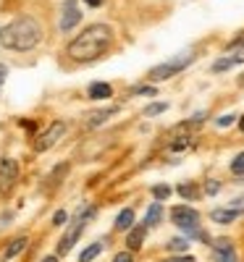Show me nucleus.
Here are the masks:
<instances>
[{"mask_svg": "<svg viewBox=\"0 0 244 262\" xmlns=\"http://www.w3.org/2000/svg\"><path fill=\"white\" fill-rule=\"evenodd\" d=\"M111 45V29L105 24H92L87 26L79 37H74L68 42V55L79 63H87V60L100 58Z\"/></svg>", "mask_w": 244, "mask_h": 262, "instance_id": "f257e3e1", "label": "nucleus"}, {"mask_svg": "<svg viewBox=\"0 0 244 262\" xmlns=\"http://www.w3.org/2000/svg\"><path fill=\"white\" fill-rule=\"evenodd\" d=\"M42 40V29L32 16H19L0 29V45L8 50H32Z\"/></svg>", "mask_w": 244, "mask_h": 262, "instance_id": "f03ea898", "label": "nucleus"}, {"mask_svg": "<svg viewBox=\"0 0 244 262\" xmlns=\"http://www.w3.org/2000/svg\"><path fill=\"white\" fill-rule=\"evenodd\" d=\"M171 220L173 226H179L181 231H187L189 236H202V234H197V223H200V212L187 207V205H181V207H173L171 212ZM205 239V236H202Z\"/></svg>", "mask_w": 244, "mask_h": 262, "instance_id": "7ed1b4c3", "label": "nucleus"}, {"mask_svg": "<svg viewBox=\"0 0 244 262\" xmlns=\"http://www.w3.org/2000/svg\"><path fill=\"white\" fill-rule=\"evenodd\" d=\"M192 63V53H181L176 55L173 60H168V63H163V66H155L150 71V79L152 82H163V79H171L173 73H179L181 68H187Z\"/></svg>", "mask_w": 244, "mask_h": 262, "instance_id": "20e7f679", "label": "nucleus"}, {"mask_svg": "<svg viewBox=\"0 0 244 262\" xmlns=\"http://www.w3.org/2000/svg\"><path fill=\"white\" fill-rule=\"evenodd\" d=\"M16 181H19V163L6 158L3 163H0V194L8 197Z\"/></svg>", "mask_w": 244, "mask_h": 262, "instance_id": "39448f33", "label": "nucleus"}, {"mask_svg": "<svg viewBox=\"0 0 244 262\" xmlns=\"http://www.w3.org/2000/svg\"><path fill=\"white\" fill-rule=\"evenodd\" d=\"M89 215H92V210H87L84 215H82V212L76 215V220H74V223L68 226V231H66L63 241L58 244V252H60V254H68V249H71V246L76 244V239L82 236V228H84V218H89Z\"/></svg>", "mask_w": 244, "mask_h": 262, "instance_id": "423d86ee", "label": "nucleus"}, {"mask_svg": "<svg viewBox=\"0 0 244 262\" xmlns=\"http://www.w3.org/2000/svg\"><path fill=\"white\" fill-rule=\"evenodd\" d=\"M63 134H66V123H63V121H55L42 136H37L34 149H37V152H48L50 147H55V142H60V136H63Z\"/></svg>", "mask_w": 244, "mask_h": 262, "instance_id": "0eeeda50", "label": "nucleus"}, {"mask_svg": "<svg viewBox=\"0 0 244 262\" xmlns=\"http://www.w3.org/2000/svg\"><path fill=\"white\" fill-rule=\"evenodd\" d=\"M79 21H82V13H79L76 0H66V3L60 6V29H63V32H71Z\"/></svg>", "mask_w": 244, "mask_h": 262, "instance_id": "6e6552de", "label": "nucleus"}, {"mask_svg": "<svg viewBox=\"0 0 244 262\" xmlns=\"http://www.w3.org/2000/svg\"><path fill=\"white\" fill-rule=\"evenodd\" d=\"M236 63H244V42H236L234 48L223 55V60H218V63L213 66V71H226V68H231Z\"/></svg>", "mask_w": 244, "mask_h": 262, "instance_id": "1a4fd4ad", "label": "nucleus"}, {"mask_svg": "<svg viewBox=\"0 0 244 262\" xmlns=\"http://www.w3.org/2000/svg\"><path fill=\"white\" fill-rule=\"evenodd\" d=\"M145 236H147V226H136V228H131L129 231V236H126V246L134 252V249H140L142 246V241H145Z\"/></svg>", "mask_w": 244, "mask_h": 262, "instance_id": "9d476101", "label": "nucleus"}, {"mask_svg": "<svg viewBox=\"0 0 244 262\" xmlns=\"http://www.w3.org/2000/svg\"><path fill=\"white\" fill-rule=\"evenodd\" d=\"M113 113H116L113 107H108V110H95V113H87V118H84V126H87V129H95V126H100V123H105V121H108Z\"/></svg>", "mask_w": 244, "mask_h": 262, "instance_id": "9b49d317", "label": "nucleus"}, {"mask_svg": "<svg viewBox=\"0 0 244 262\" xmlns=\"http://www.w3.org/2000/svg\"><path fill=\"white\" fill-rule=\"evenodd\" d=\"M111 95H113L111 84H102V82H97V84H92V87H89V97H92V100H108Z\"/></svg>", "mask_w": 244, "mask_h": 262, "instance_id": "f8f14e48", "label": "nucleus"}, {"mask_svg": "<svg viewBox=\"0 0 244 262\" xmlns=\"http://www.w3.org/2000/svg\"><path fill=\"white\" fill-rule=\"evenodd\" d=\"M239 210H213L210 212V218L216 220V223H231V220H236L239 218Z\"/></svg>", "mask_w": 244, "mask_h": 262, "instance_id": "ddd939ff", "label": "nucleus"}, {"mask_svg": "<svg viewBox=\"0 0 244 262\" xmlns=\"http://www.w3.org/2000/svg\"><path fill=\"white\" fill-rule=\"evenodd\" d=\"M131 223H134V210H124L116 218V231H129Z\"/></svg>", "mask_w": 244, "mask_h": 262, "instance_id": "4468645a", "label": "nucleus"}, {"mask_svg": "<svg viewBox=\"0 0 244 262\" xmlns=\"http://www.w3.org/2000/svg\"><path fill=\"white\" fill-rule=\"evenodd\" d=\"M160 218H163V210H160V205H152V207L147 210L145 226H158V223H160Z\"/></svg>", "mask_w": 244, "mask_h": 262, "instance_id": "2eb2a0df", "label": "nucleus"}, {"mask_svg": "<svg viewBox=\"0 0 244 262\" xmlns=\"http://www.w3.org/2000/svg\"><path fill=\"white\" fill-rule=\"evenodd\" d=\"M100 252H102V246H100V244H89L87 249L79 254V262H92V259L100 254Z\"/></svg>", "mask_w": 244, "mask_h": 262, "instance_id": "dca6fc26", "label": "nucleus"}, {"mask_svg": "<svg viewBox=\"0 0 244 262\" xmlns=\"http://www.w3.org/2000/svg\"><path fill=\"white\" fill-rule=\"evenodd\" d=\"M24 246H26V239H16V241H11V244H8V249H6V259H11V257H16L19 252H24Z\"/></svg>", "mask_w": 244, "mask_h": 262, "instance_id": "f3484780", "label": "nucleus"}, {"mask_svg": "<svg viewBox=\"0 0 244 262\" xmlns=\"http://www.w3.org/2000/svg\"><path fill=\"white\" fill-rule=\"evenodd\" d=\"M231 173H234V176H244V152L234 158V163H231Z\"/></svg>", "mask_w": 244, "mask_h": 262, "instance_id": "a211bd4d", "label": "nucleus"}, {"mask_svg": "<svg viewBox=\"0 0 244 262\" xmlns=\"http://www.w3.org/2000/svg\"><path fill=\"white\" fill-rule=\"evenodd\" d=\"M216 262H236V252H234V249L216 252Z\"/></svg>", "mask_w": 244, "mask_h": 262, "instance_id": "6ab92c4d", "label": "nucleus"}, {"mask_svg": "<svg viewBox=\"0 0 244 262\" xmlns=\"http://www.w3.org/2000/svg\"><path fill=\"white\" fill-rule=\"evenodd\" d=\"M152 194H155V199H168V197H171V186H163V183H158V186H152Z\"/></svg>", "mask_w": 244, "mask_h": 262, "instance_id": "aec40b11", "label": "nucleus"}, {"mask_svg": "<svg viewBox=\"0 0 244 262\" xmlns=\"http://www.w3.org/2000/svg\"><path fill=\"white\" fill-rule=\"evenodd\" d=\"M163 110H165V102H155V105H147L145 107V116H158Z\"/></svg>", "mask_w": 244, "mask_h": 262, "instance_id": "412c9836", "label": "nucleus"}, {"mask_svg": "<svg viewBox=\"0 0 244 262\" xmlns=\"http://www.w3.org/2000/svg\"><path fill=\"white\" fill-rule=\"evenodd\" d=\"M168 249H171V252H184V249H187V241H184V239H171V241H168Z\"/></svg>", "mask_w": 244, "mask_h": 262, "instance_id": "4be33fe9", "label": "nucleus"}, {"mask_svg": "<svg viewBox=\"0 0 244 262\" xmlns=\"http://www.w3.org/2000/svg\"><path fill=\"white\" fill-rule=\"evenodd\" d=\"M179 194L181 197H197V192H194V186H192V183H181V186H179Z\"/></svg>", "mask_w": 244, "mask_h": 262, "instance_id": "5701e85b", "label": "nucleus"}, {"mask_svg": "<svg viewBox=\"0 0 244 262\" xmlns=\"http://www.w3.org/2000/svg\"><path fill=\"white\" fill-rule=\"evenodd\" d=\"M223 249H234L228 239H216V252H223Z\"/></svg>", "mask_w": 244, "mask_h": 262, "instance_id": "b1692460", "label": "nucleus"}, {"mask_svg": "<svg viewBox=\"0 0 244 262\" xmlns=\"http://www.w3.org/2000/svg\"><path fill=\"white\" fill-rule=\"evenodd\" d=\"M66 218H68V215H66L63 210H58V212L53 215V223H55V226H63V223H66Z\"/></svg>", "mask_w": 244, "mask_h": 262, "instance_id": "393cba45", "label": "nucleus"}, {"mask_svg": "<svg viewBox=\"0 0 244 262\" xmlns=\"http://www.w3.org/2000/svg\"><path fill=\"white\" fill-rule=\"evenodd\" d=\"M205 192H207V194H218V192H221V183H218V181H207Z\"/></svg>", "mask_w": 244, "mask_h": 262, "instance_id": "a878e982", "label": "nucleus"}, {"mask_svg": "<svg viewBox=\"0 0 244 262\" xmlns=\"http://www.w3.org/2000/svg\"><path fill=\"white\" fill-rule=\"evenodd\" d=\"M231 123H234V116H223V118H218V126H221V129L231 126Z\"/></svg>", "mask_w": 244, "mask_h": 262, "instance_id": "bb28decb", "label": "nucleus"}, {"mask_svg": "<svg viewBox=\"0 0 244 262\" xmlns=\"http://www.w3.org/2000/svg\"><path fill=\"white\" fill-rule=\"evenodd\" d=\"M113 262H131V254H129V252H118Z\"/></svg>", "mask_w": 244, "mask_h": 262, "instance_id": "cd10ccee", "label": "nucleus"}, {"mask_svg": "<svg viewBox=\"0 0 244 262\" xmlns=\"http://www.w3.org/2000/svg\"><path fill=\"white\" fill-rule=\"evenodd\" d=\"M136 95H155V87H140Z\"/></svg>", "mask_w": 244, "mask_h": 262, "instance_id": "c85d7f7f", "label": "nucleus"}, {"mask_svg": "<svg viewBox=\"0 0 244 262\" xmlns=\"http://www.w3.org/2000/svg\"><path fill=\"white\" fill-rule=\"evenodd\" d=\"M165 262H194V257L184 254V257H173V259H165Z\"/></svg>", "mask_w": 244, "mask_h": 262, "instance_id": "c756f323", "label": "nucleus"}, {"mask_svg": "<svg viewBox=\"0 0 244 262\" xmlns=\"http://www.w3.org/2000/svg\"><path fill=\"white\" fill-rule=\"evenodd\" d=\"M6 73H8V68H6L3 63H0V84H3V82H6Z\"/></svg>", "mask_w": 244, "mask_h": 262, "instance_id": "7c9ffc66", "label": "nucleus"}, {"mask_svg": "<svg viewBox=\"0 0 244 262\" xmlns=\"http://www.w3.org/2000/svg\"><path fill=\"white\" fill-rule=\"evenodd\" d=\"M84 3H87V6H92V8H97V6L102 3V0H84Z\"/></svg>", "mask_w": 244, "mask_h": 262, "instance_id": "2f4dec72", "label": "nucleus"}, {"mask_svg": "<svg viewBox=\"0 0 244 262\" xmlns=\"http://www.w3.org/2000/svg\"><path fill=\"white\" fill-rule=\"evenodd\" d=\"M42 262H58V257H45Z\"/></svg>", "mask_w": 244, "mask_h": 262, "instance_id": "473e14b6", "label": "nucleus"}, {"mask_svg": "<svg viewBox=\"0 0 244 262\" xmlns=\"http://www.w3.org/2000/svg\"><path fill=\"white\" fill-rule=\"evenodd\" d=\"M239 129L244 131V116H241V121H239Z\"/></svg>", "mask_w": 244, "mask_h": 262, "instance_id": "72a5a7b5", "label": "nucleus"}, {"mask_svg": "<svg viewBox=\"0 0 244 262\" xmlns=\"http://www.w3.org/2000/svg\"><path fill=\"white\" fill-rule=\"evenodd\" d=\"M239 82H241V84H244V76H241V79H239Z\"/></svg>", "mask_w": 244, "mask_h": 262, "instance_id": "f704fd0d", "label": "nucleus"}]
</instances>
